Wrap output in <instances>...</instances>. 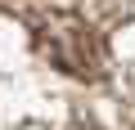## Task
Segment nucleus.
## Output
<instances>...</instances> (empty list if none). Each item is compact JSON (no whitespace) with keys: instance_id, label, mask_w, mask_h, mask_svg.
<instances>
[{"instance_id":"obj_1","label":"nucleus","mask_w":135,"mask_h":130,"mask_svg":"<svg viewBox=\"0 0 135 130\" xmlns=\"http://www.w3.org/2000/svg\"><path fill=\"white\" fill-rule=\"evenodd\" d=\"M41 49L50 54V63L59 72H72V76H81V81H95L99 72H104V45H99V36L86 27V23H77V18H54V23H45L41 27Z\"/></svg>"},{"instance_id":"obj_2","label":"nucleus","mask_w":135,"mask_h":130,"mask_svg":"<svg viewBox=\"0 0 135 130\" xmlns=\"http://www.w3.org/2000/svg\"><path fill=\"white\" fill-rule=\"evenodd\" d=\"M81 130H95V126H81Z\"/></svg>"}]
</instances>
